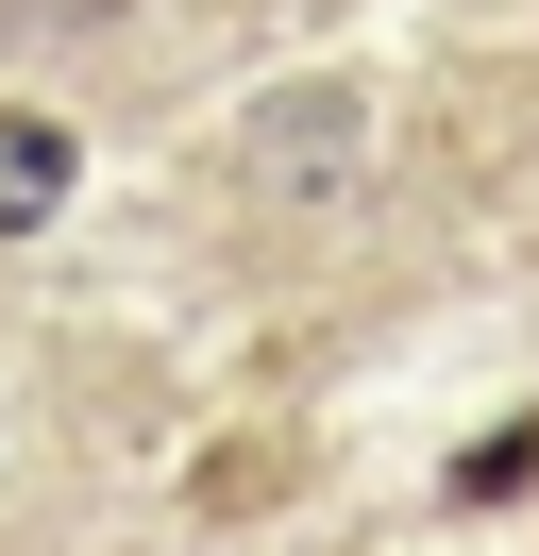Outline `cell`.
<instances>
[{
  "label": "cell",
  "instance_id": "2",
  "mask_svg": "<svg viewBox=\"0 0 539 556\" xmlns=\"http://www.w3.org/2000/svg\"><path fill=\"white\" fill-rule=\"evenodd\" d=\"M505 489H539V421H489V439L455 455V506H505Z\"/></svg>",
  "mask_w": 539,
  "mask_h": 556
},
{
  "label": "cell",
  "instance_id": "1",
  "mask_svg": "<svg viewBox=\"0 0 539 556\" xmlns=\"http://www.w3.org/2000/svg\"><path fill=\"white\" fill-rule=\"evenodd\" d=\"M51 203H67V136L51 118H0V237H34Z\"/></svg>",
  "mask_w": 539,
  "mask_h": 556
}]
</instances>
